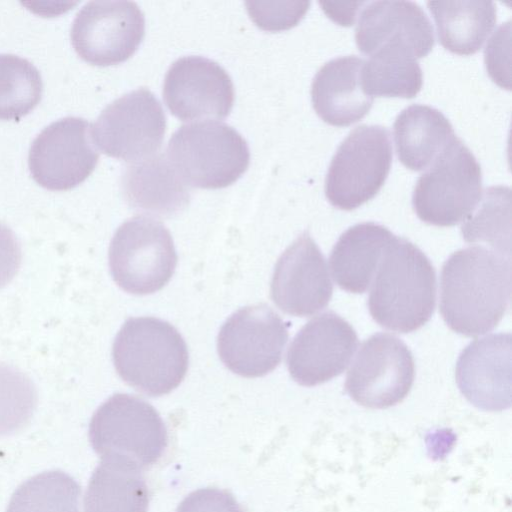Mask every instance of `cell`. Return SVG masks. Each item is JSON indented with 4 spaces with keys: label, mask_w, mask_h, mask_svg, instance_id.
I'll return each instance as SVG.
<instances>
[{
    "label": "cell",
    "mask_w": 512,
    "mask_h": 512,
    "mask_svg": "<svg viewBox=\"0 0 512 512\" xmlns=\"http://www.w3.org/2000/svg\"><path fill=\"white\" fill-rule=\"evenodd\" d=\"M440 312L453 331L468 337L494 329L509 308L511 258L483 246L454 252L443 265Z\"/></svg>",
    "instance_id": "cell-1"
},
{
    "label": "cell",
    "mask_w": 512,
    "mask_h": 512,
    "mask_svg": "<svg viewBox=\"0 0 512 512\" xmlns=\"http://www.w3.org/2000/svg\"><path fill=\"white\" fill-rule=\"evenodd\" d=\"M436 275L427 256L407 239L395 236L376 271L368 299L372 318L399 333L413 332L431 318Z\"/></svg>",
    "instance_id": "cell-2"
},
{
    "label": "cell",
    "mask_w": 512,
    "mask_h": 512,
    "mask_svg": "<svg viewBox=\"0 0 512 512\" xmlns=\"http://www.w3.org/2000/svg\"><path fill=\"white\" fill-rule=\"evenodd\" d=\"M112 358L121 379L151 397L174 390L184 379L189 362L180 333L154 317L127 319L115 337Z\"/></svg>",
    "instance_id": "cell-3"
},
{
    "label": "cell",
    "mask_w": 512,
    "mask_h": 512,
    "mask_svg": "<svg viewBox=\"0 0 512 512\" xmlns=\"http://www.w3.org/2000/svg\"><path fill=\"white\" fill-rule=\"evenodd\" d=\"M167 159L185 185L219 189L233 184L247 170L250 152L233 127L202 121L174 132L168 142Z\"/></svg>",
    "instance_id": "cell-4"
},
{
    "label": "cell",
    "mask_w": 512,
    "mask_h": 512,
    "mask_svg": "<svg viewBox=\"0 0 512 512\" xmlns=\"http://www.w3.org/2000/svg\"><path fill=\"white\" fill-rule=\"evenodd\" d=\"M88 435L102 459L123 460L140 470L156 463L168 444L165 424L155 408L124 393L114 394L98 407Z\"/></svg>",
    "instance_id": "cell-5"
},
{
    "label": "cell",
    "mask_w": 512,
    "mask_h": 512,
    "mask_svg": "<svg viewBox=\"0 0 512 512\" xmlns=\"http://www.w3.org/2000/svg\"><path fill=\"white\" fill-rule=\"evenodd\" d=\"M416 182L412 205L417 216L435 226H453L468 218L482 198L481 167L455 136Z\"/></svg>",
    "instance_id": "cell-6"
},
{
    "label": "cell",
    "mask_w": 512,
    "mask_h": 512,
    "mask_svg": "<svg viewBox=\"0 0 512 512\" xmlns=\"http://www.w3.org/2000/svg\"><path fill=\"white\" fill-rule=\"evenodd\" d=\"M391 163L388 129L379 125L357 126L332 157L325 179L326 198L338 209H356L379 192Z\"/></svg>",
    "instance_id": "cell-7"
},
{
    "label": "cell",
    "mask_w": 512,
    "mask_h": 512,
    "mask_svg": "<svg viewBox=\"0 0 512 512\" xmlns=\"http://www.w3.org/2000/svg\"><path fill=\"white\" fill-rule=\"evenodd\" d=\"M108 255L115 283L135 295L160 290L177 264L170 232L161 222L146 216L128 219L117 229Z\"/></svg>",
    "instance_id": "cell-8"
},
{
    "label": "cell",
    "mask_w": 512,
    "mask_h": 512,
    "mask_svg": "<svg viewBox=\"0 0 512 512\" xmlns=\"http://www.w3.org/2000/svg\"><path fill=\"white\" fill-rule=\"evenodd\" d=\"M166 117L159 100L141 87L114 100L91 126L94 144L106 155L138 162L161 147Z\"/></svg>",
    "instance_id": "cell-9"
},
{
    "label": "cell",
    "mask_w": 512,
    "mask_h": 512,
    "mask_svg": "<svg viewBox=\"0 0 512 512\" xmlns=\"http://www.w3.org/2000/svg\"><path fill=\"white\" fill-rule=\"evenodd\" d=\"M415 375L411 351L398 337L376 333L360 347L348 370L345 390L358 404L383 409L401 402Z\"/></svg>",
    "instance_id": "cell-10"
},
{
    "label": "cell",
    "mask_w": 512,
    "mask_h": 512,
    "mask_svg": "<svg viewBox=\"0 0 512 512\" xmlns=\"http://www.w3.org/2000/svg\"><path fill=\"white\" fill-rule=\"evenodd\" d=\"M145 35V17L131 1H90L76 14L70 32L86 62L109 66L129 59Z\"/></svg>",
    "instance_id": "cell-11"
},
{
    "label": "cell",
    "mask_w": 512,
    "mask_h": 512,
    "mask_svg": "<svg viewBox=\"0 0 512 512\" xmlns=\"http://www.w3.org/2000/svg\"><path fill=\"white\" fill-rule=\"evenodd\" d=\"M99 159L91 125L80 117H65L45 127L28 154L32 178L52 191L70 190L90 176Z\"/></svg>",
    "instance_id": "cell-12"
},
{
    "label": "cell",
    "mask_w": 512,
    "mask_h": 512,
    "mask_svg": "<svg viewBox=\"0 0 512 512\" xmlns=\"http://www.w3.org/2000/svg\"><path fill=\"white\" fill-rule=\"evenodd\" d=\"M288 340L284 321L266 304L239 309L222 325L217 350L223 364L242 377H260L274 370Z\"/></svg>",
    "instance_id": "cell-13"
},
{
    "label": "cell",
    "mask_w": 512,
    "mask_h": 512,
    "mask_svg": "<svg viewBox=\"0 0 512 512\" xmlns=\"http://www.w3.org/2000/svg\"><path fill=\"white\" fill-rule=\"evenodd\" d=\"M234 98V86L227 71L205 57L177 59L164 79L165 104L182 121L225 118L232 110Z\"/></svg>",
    "instance_id": "cell-14"
},
{
    "label": "cell",
    "mask_w": 512,
    "mask_h": 512,
    "mask_svg": "<svg viewBox=\"0 0 512 512\" xmlns=\"http://www.w3.org/2000/svg\"><path fill=\"white\" fill-rule=\"evenodd\" d=\"M358 346L352 326L334 312L311 319L297 333L287 352V367L300 385L315 386L340 375Z\"/></svg>",
    "instance_id": "cell-15"
},
{
    "label": "cell",
    "mask_w": 512,
    "mask_h": 512,
    "mask_svg": "<svg viewBox=\"0 0 512 512\" xmlns=\"http://www.w3.org/2000/svg\"><path fill=\"white\" fill-rule=\"evenodd\" d=\"M332 293L325 258L305 232L278 259L271 280V298L283 312L306 317L324 309Z\"/></svg>",
    "instance_id": "cell-16"
},
{
    "label": "cell",
    "mask_w": 512,
    "mask_h": 512,
    "mask_svg": "<svg viewBox=\"0 0 512 512\" xmlns=\"http://www.w3.org/2000/svg\"><path fill=\"white\" fill-rule=\"evenodd\" d=\"M511 334H491L471 342L456 364V382L477 408L501 411L511 406Z\"/></svg>",
    "instance_id": "cell-17"
},
{
    "label": "cell",
    "mask_w": 512,
    "mask_h": 512,
    "mask_svg": "<svg viewBox=\"0 0 512 512\" xmlns=\"http://www.w3.org/2000/svg\"><path fill=\"white\" fill-rule=\"evenodd\" d=\"M355 40L359 51L368 56L380 47L398 45L419 59L432 50L434 33L430 20L417 3L375 1L361 11Z\"/></svg>",
    "instance_id": "cell-18"
},
{
    "label": "cell",
    "mask_w": 512,
    "mask_h": 512,
    "mask_svg": "<svg viewBox=\"0 0 512 512\" xmlns=\"http://www.w3.org/2000/svg\"><path fill=\"white\" fill-rule=\"evenodd\" d=\"M364 60L348 55L326 62L315 74L311 99L315 112L333 126H349L361 120L371 109L373 97L361 84Z\"/></svg>",
    "instance_id": "cell-19"
},
{
    "label": "cell",
    "mask_w": 512,
    "mask_h": 512,
    "mask_svg": "<svg viewBox=\"0 0 512 512\" xmlns=\"http://www.w3.org/2000/svg\"><path fill=\"white\" fill-rule=\"evenodd\" d=\"M121 186L130 207L160 217L178 214L190 198L186 185L161 154L128 166Z\"/></svg>",
    "instance_id": "cell-20"
},
{
    "label": "cell",
    "mask_w": 512,
    "mask_h": 512,
    "mask_svg": "<svg viewBox=\"0 0 512 512\" xmlns=\"http://www.w3.org/2000/svg\"><path fill=\"white\" fill-rule=\"evenodd\" d=\"M394 237L386 227L373 222L347 229L334 245L329 259L336 284L351 293H364Z\"/></svg>",
    "instance_id": "cell-21"
},
{
    "label": "cell",
    "mask_w": 512,
    "mask_h": 512,
    "mask_svg": "<svg viewBox=\"0 0 512 512\" xmlns=\"http://www.w3.org/2000/svg\"><path fill=\"white\" fill-rule=\"evenodd\" d=\"M393 132L399 161L413 171L428 169L456 136L442 112L422 104L403 109Z\"/></svg>",
    "instance_id": "cell-22"
},
{
    "label": "cell",
    "mask_w": 512,
    "mask_h": 512,
    "mask_svg": "<svg viewBox=\"0 0 512 512\" xmlns=\"http://www.w3.org/2000/svg\"><path fill=\"white\" fill-rule=\"evenodd\" d=\"M149 491L141 470L129 462L102 459L89 480L85 512H147Z\"/></svg>",
    "instance_id": "cell-23"
},
{
    "label": "cell",
    "mask_w": 512,
    "mask_h": 512,
    "mask_svg": "<svg viewBox=\"0 0 512 512\" xmlns=\"http://www.w3.org/2000/svg\"><path fill=\"white\" fill-rule=\"evenodd\" d=\"M441 45L458 55L476 53L496 23L492 1H429Z\"/></svg>",
    "instance_id": "cell-24"
},
{
    "label": "cell",
    "mask_w": 512,
    "mask_h": 512,
    "mask_svg": "<svg viewBox=\"0 0 512 512\" xmlns=\"http://www.w3.org/2000/svg\"><path fill=\"white\" fill-rule=\"evenodd\" d=\"M422 83L417 58L404 47L383 46L364 60L361 84L371 97L413 98L420 92Z\"/></svg>",
    "instance_id": "cell-25"
},
{
    "label": "cell",
    "mask_w": 512,
    "mask_h": 512,
    "mask_svg": "<svg viewBox=\"0 0 512 512\" xmlns=\"http://www.w3.org/2000/svg\"><path fill=\"white\" fill-rule=\"evenodd\" d=\"M81 487L60 470L45 471L15 490L6 512H81Z\"/></svg>",
    "instance_id": "cell-26"
},
{
    "label": "cell",
    "mask_w": 512,
    "mask_h": 512,
    "mask_svg": "<svg viewBox=\"0 0 512 512\" xmlns=\"http://www.w3.org/2000/svg\"><path fill=\"white\" fill-rule=\"evenodd\" d=\"M479 203L461 227L464 240L469 243L486 242L494 251L510 257V188L491 186L485 190Z\"/></svg>",
    "instance_id": "cell-27"
},
{
    "label": "cell",
    "mask_w": 512,
    "mask_h": 512,
    "mask_svg": "<svg viewBox=\"0 0 512 512\" xmlns=\"http://www.w3.org/2000/svg\"><path fill=\"white\" fill-rule=\"evenodd\" d=\"M42 91L41 74L30 61L0 54V119L20 120L37 106Z\"/></svg>",
    "instance_id": "cell-28"
},
{
    "label": "cell",
    "mask_w": 512,
    "mask_h": 512,
    "mask_svg": "<svg viewBox=\"0 0 512 512\" xmlns=\"http://www.w3.org/2000/svg\"><path fill=\"white\" fill-rule=\"evenodd\" d=\"M36 404L37 392L32 381L16 368L0 364V436L27 424Z\"/></svg>",
    "instance_id": "cell-29"
},
{
    "label": "cell",
    "mask_w": 512,
    "mask_h": 512,
    "mask_svg": "<svg viewBox=\"0 0 512 512\" xmlns=\"http://www.w3.org/2000/svg\"><path fill=\"white\" fill-rule=\"evenodd\" d=\"M252 21L266 31H280L294 27L309 9V1L245 3Z\"/></svg>",
    "instance_id": "cell-30"
},
{
    "label": "cell",
    "mask_w": 512,
    "mask_h": 512,
    "mask_svg": "<svg viewBox=\"0 0 512 512\" xmlns=\"http://www.w3.org/2000/svg\"><path fill=\"white\" fill-rule=\"evenodd\" d=\"M510 21L503 23L491 38L485 49V64L492 80L499 86L510 89L509 51Z\"/></svg>",
    "instance_id": "cell-31"
},
{
    "label": "cell",
    "mask_w": 512,
    "mask_h": 512,
    "mask_svg": "<svg viewBox=\"0 0 512 512\" xmlns=\"http://www.w3.org/2000/svg\"><path fill=\"white\" fill-rule=\"evenodd\" d=\"M176 512H243V510L228 491L202 488L186 496Z\"/></svg>",
    "instance_id": "cell-32"
},
{
    "label": "cell",
    "mask_w": 512,
    "mask_h": 512,
    "mask_svg": "<svg viewBox=\"0 0 512 512\" xmlns=\"http://www.w3.org/2000/svg\"><path fill=\"white\" fill-rule=\"evenodd\" d=\"M21 264V249L12 230L0 223V288L16 275Z\"/></svg>",
    "instance_id": "cell-33"
},
{
    "label": "cell",
    "mask_w": 512,
    "mask_h": 512,
    "mask_svg": "<svg viewBox=\"0 0 512 512\" xmlns=\"http://www.w3.org/2000/svg\"><path fill=\"white\" fill-rule=\"evenodd\" d=\"M324 12L333 21L340 25L350 26L353 24L357 10L365 4V2H348V3H332L319 2Z\"/></svg>",
    "instance_id": "cell-34"
}]
</instances>
